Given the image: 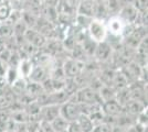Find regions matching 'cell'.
Here are the masks:
<instances>
[{
  "mask_svg": "<svg viewBox=\"0 0 148 132\" xmlns=\"http://www.w3.org/2000/svg\"><path fill=\"white\" fill-rule=\"evenodd\" d=\"M87 32H88V37L96 43L106 41L108 37L104 20L96 19V18H93L91 20L90 24L87 25Z\"/></svg>",
  "mask_w": 148,
  "mask_h": 132,
  "instance_id": "obj_1",
  "label": "cell"
},
{
  "mask_svg": "<svg viewBox=\"0 0 148 132\" xmlns=\"http://www.w3.org/2000/svg\"><path fill=\"white\" fill-rule=\"evenodd\" d=\"M81 107L80 104L76 101L66 100L60 105V116L68 122H74L79 119L81 116Z\"/></svg>",
  "mask_w": 148,
  "mask_h": 132,
  "instance_id": "obj_2",
  "label": "cell"
},
{
  "mask_svg": "<svg viewBox=\"0 0 148 132\" xmlns=\"http://www.w3.org/2000/svg\"><path fill=\"white\" fill-rule=\"evenodd\" d=\"M76 96V102L83 104V105H102V99L99 95L92 89L91 87L82 88L77 93H75Z\"/></svg>",
  "mask_w": 148,
  "mask_h": 132,
  "instance_id": "obj_3",
  "label": "cell"
},
{
  "mask_svg": "<svg viewBox=\"0 0 148 132\" xmlns=\"http://www.w3.org/2000/svg\"><path fill=\"white\" fill-rule=\"evenodd\" d=\"M105 24H106V29H107V34H111L112 37H117V38L123 37L126 23L117 14L111 16L107 20V22H105Z\"/></svg>",
  "mask_w": 148,
  "mask_h": 132,
  "instance_id": "obj_4",
  "label": "cell"
},
{
  "mask_svg": "<svg viewBox=\"0 0 148 132\" xmlns=\"http://www.w3.org/2000/svg\"><path fill=\"white\" fill-rule=\"evenodd\" d=\"M117 16L126 24H136L139 12L133 5H125L119 9Z\"/></svg>",
  "mask_w": 148,
  "mask_h": 132,
  "instance_id": "obj_5",
  "label": "cell"
},
{
  "mask_svg": "<svg viewBox=\"0 0 148 132\" xmlns=\"http://www.w3.org/2000/svg\"><path fill=\"white\" fill-rule=\"evenodd\" d=\"M23 39L27 40L28 43L33 45L36 49H40L47 44V38L43 37L40 32L34 30L33 28H28L23 34Z\"/></svg>",
  "mask_w": 148,
  "mask_h": 132,
  "instance_id": "obj_6",
  "label": "cell"
},
{
  "mask_svg": "<svg viewBox=\"0 0 148 132\" xmlns=\"http://www.w3.org/2000/svg\"><path fill=\"white\" fill-rule=\"evenodd\" d=\"M101 108H102V111L104 113V116H108L111 118H114V117L116 118L124 112V108L115 100V98L103 101L101 105Z\"/></svg>",
  "mask_w": 148,
  "mask_h": 132,
  "instance_id": "obj_7",
  "label": "cell"
},
{
  "mask_svg": "<svg viewBox=\"0 0 148 132\" xmlns=\"http://www.w3.org/2000/svg\"><path fill=\"white\" fill-rule=\"evenodd\" d=\"M62 69H63V73H64L65 77L74 78V77H76L77 75L81 74V72L83 69V63L79 60L70 58L64 63Z\"/></svg>",
  "mask_w": 148,
  "mask_h": 132,
  "instance_id": "obj_8",
  "label": "cell"
},
{
  "mask_svg": "<svg viewBox=\"0 0 148 132\" xmlns=\"http://www.w3.org/2000/svg\"><path fill=\"white\" fill-rule=\"evenodd\" d=\"M41 118L43 121L51 122L52 120H54L56 117L60 116V105H45L42 106L40 109Z\"/></svg>",
  "mask_w": 148,
  "mask_h": 132,
  "instance_id": "obj_9",
  "label": "cell"
},
{
  "mask_svg": "<svg viewBox=\"0 0 148 132\" xmlns=\"http://www.w3.org/2000/svg\"><path fill=\"white\" fill-rule=\"evenodd\" d=\"M112 45L107 41H103L96 44V49L94 52L95 57L101 61V62H105L107 61L112 55Z\"/></svg>",
  "mask_w": 148,
  "mask_h": 132,
  "instance_id": "obj_10",
  "label": "cell"
},
{
  "mask_svg": "<svg viewBox=\"0 0 148 132\" xmlns=\"http://www.w3.org/2000/svg\"><path fill=\"white\" fill-rule=\"evenodd\" d=\"M49 72L45 66L43 65H36L33 66L31 69V73L29 75V79L33 83H39V84H42V83L49 78Z\"/></svg>",
  "mask_w": 148,
  "mask_h": 132,
  "instance_id": "obj_11",
  "label": "cell"
},
{
  "mask_svg": "<svg viewBox=\"0 0 148 132\" xmlns=\"http://www.w3.org/2000/svg\"><path fill=\"white\" fill-rule=\"evenodd\" d=\"M94 11H95V1L94 0H81L76 14L85 16L90 18H94Z\"/></svg>",
  "mask_w": 148,
  "mask_h": 132,
  "instance_id": "obj_12",
  "label": "cell"
},
{
  "mask_svg": "<svg viewBox=\"0 0 148 132\" xmlns=\"http://www.w3.org/2000/svg\"><path fill=\"white\" fill-rule=\"evenodd\" d=\"M124 110L127 113H130L132 116H138L144 110H146V106L145 102L137 99H130L125 106H124Z\"/></svg>",
  "mask_w": 148,
  "mask_h": 132,
  "instance_id": "obj_13",
  "label": "cell"
},
{
  "mask_svg": "<svg viewBox=\"0 0 148 132\" xmlns=\"http://www.w3.org/2000/svg\"><path fill=\"white\" fill-rule=\"evenodd\" d=\"M33 67V64L29 58H21L19 62L18 66H17V72H18V76L20 78H27L29 77L31 73V69Z\"/></svg>",
  "mask_w": 148,
  "mask_h": 132,
  "instance_id": "obj_14",
  "label": "cell"
},
{
  "mask_svg": "<svg viewBox=\"0 0 148 132\" xmlns=\"http://www.w3.org/2000/svg\"><path fill=\"white\" fill-rule=\"evenodd\" d=\"M13 93H14L13 90H8L5 87L0 89V109L10 106L14 101Z\"/></svg>",
  "mask_w": 148,
  "mask_h": 132,
  "instance_id": "obj_15",
  "label": "cell"
},
{
  "mask_svg": "<svg viewBox=\"0 0 148 132\" xmlns=\"http://www.w3.org/2000/svg\"><path fill=\"white\" fill-rule=\"evenodd\" d=\"M76 122L79 123V126H80L82 132H91L93 129V127L95 126L94 122L91 120V118H90L87 114H84V113H81L79 119L76 120Z\"/></svg>",
  "mask_w": 148,
  "mask_h": 132,
  "instance_id": "obj_16",
  "label": "cell"
},
{
  "mask_svg": "<svg viewBox=\"0 0 148 132\" xmlns=\"http://www.w3.org/2000/svg\"><path fill=\"white\" fill-rule=\"evenodd\" d=\"M69 123L65 119H63L61 116H59V117H56L54 120H52L51 122H50V125L51 127L53 128V130L54 132H64L68 130V127H69Z\"/></svg>",
  "mask_w": 148,
  "mask_h": 132,
  "instance_id": "obj_17",
  "label": "cell"
},
{
  "mask_svg": "<svg viewBox=\"0 0 148 132\" xmlns=\"http://www.w3.org/2000/svg\"><path fill=\"white\" fill-rule=\"evenodd\" d=\"M12 10L10 0H0V22L6 21Z\"/></svg>",
  "mask_w": 148,
  "mask_h": 132,
  "instance_id": "obj_18",
  "label": "cell"
},
{
  "mask_svg": "<svg viewBox=\"0 0 148 132\" xmlns=\"http://www.w3.org/2000/svg\"><path fill=\"white\" fill-rule=\"evenodd\" d=\"M105 5H106V9H107L108 14L112 13V16L117 14L119 9L122 8L119 0H105Z\"/></svg>",
  "mask_w": 148,
  "mask_h": 132,
  "instance_id": "obj_19",
  "label": "cell"
},
{
  "mask_svg": "<svg viewBox=\"0 0 148 132\" xmlns=\"http://www.w3.org/2000/svg\"><path fill=\"white\" fill-rule=\"evenodd\" d=\"M13 37V26L8 24L6 22L0 23V38L1 39H10Z\"/></svg>",
  "mask_w": 148,
  "mask_h": 132,
  "instance_id": "obj_20",
  "label": "cell"
},
{
  "mask_svg": "<svg viewBox=\"0 0 148 132\" xmlns=\"http://www.w3.org/2000/svg\"><path fill=\"white\" fill-rule=\"evenodd\" d=\"M112 126L108 122H101L99 125L93 127L92 131L91 132H112Z\"/></svg>",
  "mask_w": 148,
  "mask_h": 132,
  "instance_id": "obj_21",
  "label": "cell"
},
{
  "mask_svg": "<svg viewBox=\"0 0 148 132\" xmlns=\"http://www.w3.org/2000/svg\"><path fill=\"white\" fill-rule=\"evenodd\" d=\"M133 6L135 7L139 13L147 12V0H134Z\"/></svg>",
  "mask_w": 148,
  "mask_h": 132,
  "instance_id": "obj_22",
  "label": "cell"
},
{
  "mask_svg": "<svg viewBox=\"0 0 148 132\" xmlns=\"http://www.w3.org/2000/svg\"><path fill=\"white\" fill-rule=\"evenodd\" d=\"M66 132H82V130H81L79 123H77L76 121H74V122H70V123H69Z\"/></svg>",
  "mask_w": 148,
  "mask_h": 132,
  "instance_id": "obj_23",
  "label": "cell"
},
{
  "mask_svg": "<svg viewBox=\"0 0 148 132\" xmlns=\"http://www.w3.org/2000/svg\"><path fill=\"white\" fill-rule=\"evenodd\" d=\"M41 1H42L43 5H47V6L50 7H56V8L59 3V0H41Z\"/></svg>",
  "mask_w": 148,
  "mask_h": 132,
  "instance_id": "obj_24",
  "label": "cell"
},
{
  "mask_svg": "<svg viewBox=\"0 0 148 132\" xmlns=\"http://www.w3.org/2000/svg\"><path fill=\"white\" fill-rule=\"evenodd\" d=\"M7 49V41L5 39L0 38V53Z\"/></svg>",
  "mask_w": 148,
  "mask_h": 132,
  "instance_id": "obj_25",
  "label": "cell"
},
{
  "mask_svg": "<svg viewBox=\"0 0 148 132\" xmlns=\"http://www.w3.org/2000/svg\"><path fill=\"white\" fill-rule=\"evenodd\" d=\"M112 132H126V129H124V128H122V127L113 126V128H112Z\"/></svg>",
  "mask_w": 148,
  "mask_h": 132,
  "instance_id": "obj_26",
  "label": "cell"
},
{
  "mask_svg": "<svg viewBox=\"0 0 148 132\" xmlns=\"http://www.w3.org/2000/svg\"><path fill=\"white\" fill-rule=\"evenodd\" d=\"M0 23H1V22H0Z\"/></svg>",
  "mask_w": 148,
  "mask_h": 132,
  "instance_id": "obj_27",
  "label": "cell"
}]
</instances>
